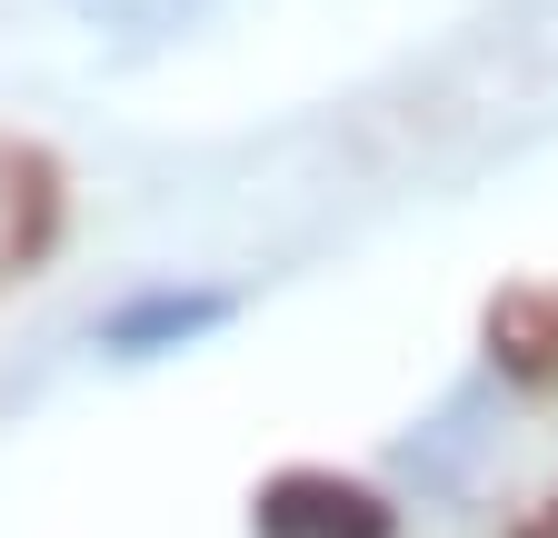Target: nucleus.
I'll return each instance as SVG.
<instances>
[{
  "label": "nucleus",
  "instance_id": "1",
  "mask_svg": "<svg viewBox=\"0 0 558 538\" xmlns=\"http://www.w3.org/2000/svg\"><path fill=\"white\" fill-rule=\"evenodd\" d=\"M259 538H389V509L339 479H279L259 499Z\"/></svg>",
  "mask_w": 558,
  "mask_h": 538
},
{
  "label": "nucleus",
  "instance_id": "2",
  "mask_svg": "<svg viewBox=\"0 0 558 538\" xmlns=\"http://www.w3.org/2000/svg\"><path fill=\"white\" fill-rule=\"evenodd\" d=\"M209 319H230V299H220V290H170V299H140L130 319H110V350H120V359H140V350L190 340V329H209Z\"/></svg>",
  "mask_w": 558,
  "mask_h": 538
},
{
  "label": "nucleus",
  "instance_id": "3",
  "mask_svg": "<svg viewBox=\"0 0 558 538\" xmlns=\"http://www.w3.org/2000/svg\"><path fill=\"white\" fill-rule=\"evenodd\" d=\"M81 11H100V21H120V30H160V21L190 11V0H81Z\"/></svg>",
  "mask_w": 558,
  "mask_h": 538
}]
</instances>
